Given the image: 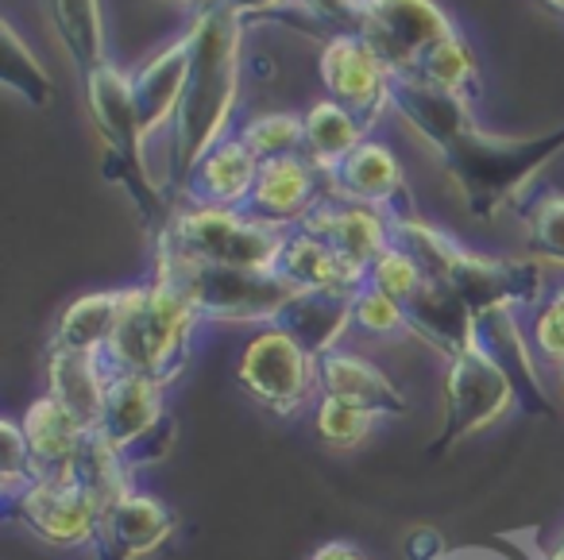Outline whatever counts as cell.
Instances as JSON below:
<instances>
[{"instance_id": "obj_1", "label": "cell", "mask_w": 564, "mask_h": 560, "mask_svg": "<svg viewBox=\"0 0 564 560\" xmlns=\"http://www.w3.org/2000/svg\"><path fill=\"white\" fill-rule=\"evenodd\" d=\"M391 109L437 151L441 166L453 174L476 220H491L507 205H522L525 186L556 155H564V128L533 140L491 136L476 125L468 101L425 86L414 74L394 78Z\"/></svg>"}, {"instance_id": "obj_2", "label": "cell", "mask_w": 564, "mask_h": 560, "mask_svg": "<svg viewBox=\"0 0 564 560\" xmlns=\"http://www.w3.org/2000/svg\"><path fill=\"white\" fill-rule=\"evenodd\" d=\"M189 40H194V58H189L186 94L171 132L174 182L186 179L205 151L236 136L232 120L243 78V20L228 12L220 0L194 12Z\"/></svg>"}, {"instance_id": "obj_3", "label": "cell", "mask_w": 564, "mask_h": 560, "mask_svg": "<svg viewBox=\"0 0 564 560\" xmlns=\"http://www.w3.org/2000/svg\"><path fill=\"white\" fill-rule=\"evenodd\" d=\"M394 248L406 251L430 282H441L453 294H460L476 317L491 310H538L545 302L541 298L545 279H541L538 259L479 256L422 217L394 220Z\"/></svg>"}, {"instance_id": "obj_4", "label": "cell", "mask_w": 564, "mask_h": 560, "mask_svg": "<svg viewBox=\"0 0 564 560\" xmlns=\"http://www.w3.org/2000/svg\"><path fill=\"white\" fill-rule=\"evenodd\" d=\"M197 325L202 313L186 290L171 274L151 271L143 282L120 287V317L101 359L112 375H143L171 387L186 367Z\"/></svg>"}, {"instance_id": "obj_5", "label": "cell", "mask_w": 564, "mask_h": 560, "mask_svg": "<svg viewBox=\"0 0 564 560\" xmlns=\"http://www.w3.org/2000/svg\"><path fill=\"white\" fill-rule=\"evenodd\" d=\"M155 271L171 274L186 298L197 305L202 321H236V325H274L279 313L294 302L299 290L274 271H243V267L197 263L155 248Z\"/></svg>"}, {"instance_id": "obj_6", "label": "cell", "mask_w": 564, "mask_h": 560, "mask_svg": "<svg viewBox=\"0 0 564 560\" xmlns=\"http://www.w3.org/2000/svg\"><path fill=\"white\" fill-rule=\"evenodd\" d=\"M282 236H286L282 228L263 225L248 209L186 205V209L171 213L166 228L155 236V248L197 259V263L274 271V259L282 251Z\"/></svg>"}, {"instance_id": "obj_7", "label": "cell", "mask_w": 564, "mask_h": 560, "mask_svg": "<svg viewBox=\"0 0 564 560\" xmlns=\"http://www.w3.org/2000/svg\"><path fill=\"white\" fill-rule=\"evenodd\" d=\"M166 387L143 375H112L105 390L97 433L124 456L132 472L166 456L174 441V421L166 413Z\"/></svg>"}, {"instance_id": "obj_8", "label": "cell", "mask_w": 564, "mask_h": 560, "mask_svg": "<svg viewBox=\"0 0 564 560\" xmlns=\"http://www.w3.org/2000/svg\"><path fill=\"white\" fill-rule=\"evenodd\" d=\"M236 379L263 410L294 418L317 395V359L282 325H263L243 344Z\"/></svg>"}, {"instance_id": "obj_9", "label": "cell", "mask_w": 564, "mask_h": 560, "mask_svg": "<svg viewBox=\"0 0 564 560\" xmlns=\"http://www.w3.org/2000/svg\"><path fill=\"white\" fill-rule=\"evenodd\" d=\"M518 406V395L502 367L487 356L484 348H468L464 356L448 359L445 371V418H441V437L430 444V456L445 452L448 444L479 433V429L502 421Z\"/></svg>"}, {"instance_id": "obj_10", "label": "cell", "mask_w": 564, "mask_h": 560, "mask_svg": "<svg viewBox=\"0 0 564 560\" xmlns=\"http://www.w3.org/2000/svg\"><path fill=\"white\" fill-rule=\"evenodd\" d=\"M453 32H460V24L441 0H364L360 35L391 66L394 78L414 74L417 63Z\"/></svg>"}, {"instance_id": "obj_11", "label": "cell", "mask_w": 564, "mask_h": 560, "mask_svg": "<svg viewBox=\"0 0 564 560\" xmlns=\"http://www.w3.org/2000/svg\"><path fill=\"white\" fill-rule=\"evenodd\" d=\"M4 514L17 518L32 537L51 549H97L101 534V506L70 480V475H43L24 495L9 498Z\"/></svg>"}, {"instance_id": "obj_12", "label": "cell", "mask_w": 564, "mask_h": 560, "mask_svg": "<svg viewBox=\"0 0 564 560\" xmlns=\"http://www.w3.org/2000/svg\"><path fill=\"white\" fill-rule=\"evenodd\" d=\"M317 74H322L325 97L345 105L348 112H356L368 125V132L391 109L394 74L360 32L329 35L322 47V58H317Z\"/></svg>"}, {"instance_id": "obj_13", "label": "cell", "mask_w": 564, "mask_h": 560, "mask_svg": "<svg viewBox=\"0 0 564 560\" xmlns=\"http://www.w3.org/2000/svg\"><path fill=\"white\" fill-rule=\"evenodd\" d=\"M333 197V174H325L322 166H314L306 155L291 159H274V163H259V179L251 190L248 205L251 213L263 225H274L282 233L306 225V217L322 202Z\"/></svg>"}, {"instance_id": "obj_14", "label": "cell", "mask_w": 564, "mask_h": 560, "mask_svg": "<svg viewBox=\"0 0 564 560\" xmlns=\"http://www.w3.org/2000/svg\"><path fill=\"white\" fill-rule=\"evenodd\" d=\"M333 197L371 205V209L387 213L391 220L417 217L399 155H394L383 140H376V136H368V140L333 171Z\"/></svg>"}, {"instance_id": "obj_15", "label": "cell", "mask_w": 564, "mask_h": 560, "mask_svg": "<svg viewBox=\"0 0 564 560\" xmlns=\"http://www.w3.org/2000/svg\"><path fill=\"white\" fill-rule=\"evenodd\" d=\"M189 58H194V40L178 35L174 43H166L163 51L148 58L140 71H132V94H135V109H140V125H143V140H159L174 132V117H178L182 94H186V78H189Z\"/></svg>"}, {"instance_id": "obj_16", "label": "cell", "mask_w": 564, "mask_h": 560, "mask_svg": "<svg viewBox=\"0 0 564 560\" xmlns=\"http://www.w3.org/2000/svg\"><path fill=\"white\" fill-rule=\"evenodd\" d=\"M174 526H178V518H174L163 498L128 491L124 498H117V503L101 510L97 552H101V560H140L148 552L163 549Z\"/></svg>"}, {"instance_id": "obj_17", "label": "cell", "mask_w": 564, "mask_h": 560, "mask_svg": "<svg viewBox=\"0 0 564 560\" xmlns=\"http://www.w3.org/2000/svg\"><path fill=\"white\" fill-rule=\"evenodd\" d=\"M299 228H310L314 236H322L329 248H337L360 271H371V263L387 248H394V220L387 213L371 209V205L340 202V197L322 202L306 217V225Z\"/></svg>"}, {"instance_id": "obj_18", "label": "cell", "mask_w": 564, "mask_h": 560, "mask_svg": "<svg viewBox=\"0 0 564 560\" xmlns=\"http://www.w3.org/2000/svg\"><path fill=\"white\" fill-rule=\"evenodd\" d=\"M317 395L340 398L371 410L376 418H402L410 410L406 395L394 387V379L368 356L348 348H333L317 359Z\"/></svg>"}, {"instance_id": "obj_19", "label": "cell", "mask_w": 564, "mask_h": 560, "mask_svg": "<svg viewBox=\"0 0 564 560\" xmlns=\"http://www.w3.org/2000/svg\"><path fill=\"white\" fill-rule=\"evenodd\" d=\"M476 344L502 367V375H507L518 395V406H525L530 413L553 410L545 383H541L538 359H533L538 352L525 341L518 310H491L484 317H476Z\"/></svg>"}, {"instance_id": "obj_20", "label": "cell", "mask_w": 564, "mask_h": 560, "mask_svg": "<svg viewBox=\"0 0 564 560\" xmlns=\"http://www.w3.org/2000/svg\"><path fill=\"white\" fill-rule=\"evenodd\" d=\"M259 159L240 143V136H228L217 148H209L189 174L182 179L186 205H209V209H243L256 190Z\"/></svg>"}, {"instance_id": "obj_21", "label": "cell", "mask_w": 564, "mask_h": 560, "mask_svg": "<svg viewBox=\"0 0 564 560\" xmlns=\"http://www.w3.org/2000/svg\"><path fill=\"white\" fill-rule=\"evenodd\" d=\"M274 274L282 282H291L294 290H340V294H356L368 282V271L352 267L337 248L314 236L310 228H291L282 236V251L274 259Z\"/></svg>"}, {"instance_id": "obj_22", "label": "cell", "mask_w": 564, "mask_h": 560, "mask_svg": "<svg viewBox=\"0 0 564 560\" xmlns=\"http://www.w3.org/2000/svg\"><path fill=\"white\" fill-rule=\"evenodd\" d=\"M406 329L410 336L425 341L430 348H437L445 359L464 356L468 348H476V313L468 310L460 294H453L441 282H425L406 305Z\"/></svg>"}, {"instance_id": "obj_23", "label": "cell", "mask_w": 564, "mask_h": 560, "mask_svg": "<svg viewBox=\"0 0 564 560\" xmlns=\"http://www.w3.org/2000/svg\"><path fill=\"white\" fill-rule=\"evenodd\" d=\"M20 429H24L28 449H32L40 475H70L74 456L82 452L86 437L94 433V429L82 426V421L51 395L35 398V402L28 406L24 418H20Z\"/></svg>"}, {"instance_id": "obj_24", "label": "cell", "mask_w": 564, "mask_h": 560, "mask_svg": "<svg viewBox=\"0 0 564 560\" xmlns=\"http://www.w3.org/2000/svg\"><path fill=\"white\" fill-rule=\"evenodd\" d=\"M314 359L340 348V336L352 329V294L340 290H302L294 302L279 313V321Z\"/></svg>"}, {"instance_id": "obj_25", "label": "cell", "mask_w": 564, "mask_h": 560, "mask_svg": "<svg viewBox=\"0 0 564 560\" xmlns=\"http://www.w3.org/2000/svg\"><path fill=\"white\" fill-rule=\"evenodd\" d=\"M112 371L101 356H78V352H47V395L58 398L86 429H97L109 390Z\"/></svg>"}, {"instance_id": "obj_26", "label": "cell", "mask_w": 564, "mask_h": 560, "mask_svg": "<svg viewBox=\"0 0 564 560\" xmlns=\"http://www.w3.org/2000/svg\"><path fill=\"white\" fill-rule=\"evenodd\" d=\"M120 317V290H94L82 294L78 302L66 305L58 317L51 348L55 352H78V356H105L112 341V329Z\"/></svg>"}, {"instance_id": "obj_27", "label": "cell", "mask_w": 564, "mask_h": 560, "mask_svg": "<svg viewBox=\"0 0 564 560\" xmlns=\"http://www.w3.org/2000/svg\"><path fill=\"white\" fill-rule=\"evenodd\" d=\"M302 125H306V151L302 155L314 166H322L325 174H333L364 140H368V125H364L356 112H348L337 101H317L302 112Z\"/></svg>"}, {"instance_id": "obj_28", "label": "cell", "mask_w": 564, "mask_h": 560, "mask_svg": "<svg viewBox=\"0 0 564 560\" xmlns=\"http://www.w3.org/2000/svg\"><path fill=\"white\" fill-rule=\"evenodd\" d=\"M47 4H51V20H55V32L63 35L74 66L86 78L94 66H101L109 58L101 0H47Z\"/></svg>"}, {"instance_id": "obj_29", "label": "cell", "mask_w": 564, "mask_h": 560, "mask_svg": "<svg viewBox=\"0 0 564 560\" xmlns=\"http://www.w3.org/2000/svg\"><path fill=\"white\" fill-rule=\"evenodd\" d=\"M132 467L124 464V456H120L117 449H112L109 441H105L101 433H89L86 444H82V452L74 456L70 464V480L78 483L82 491H86L89 498H94L97 506H112L117 498H124L132 487Z\"/></svg>"}, {"instance_id": "obj_30", "label": "cell", "mask_w": 564, "mask_h": 560, "mask_svg": "<svg viewBox=\"0 0 564 560\" xmlns=\"http://www.w3.org/2000/svg\"><path fill=\"white\" fill-rule=\"evenodd\" d=\"M414 78H422L425 86L441 89V94H453L460 101H476L479 97V58L476 47L468 43L464 32H453L448 40H441L430 55L417 63Z\"/></svg>"}, {"instance_id": "obj_31", "label": "cell", "mask_w": 564, "mask_h": 560, "mask_svg": "<svg viewBox=\"0 0 564 560\" xmlns=\"http://www.w3.org/2000/svg\"><path fill=\"white\" fill-rule=\"evenodd\" d=\"M518 217H522L525 251H530V259L564 267V194L561 190H545V194L522 197Z\"/></svg>"}, {"instance_id": "obj_32", "label": "cell", "mask_w": 564, "mask_h": 560, "mask_svg": "<svg viewBox=\"0 0 564 560\" xmlns=\"http://www.w3.org/2000/svg\"><path fill=\"white\" fill-rule=\"evenodd\" d=\"M236 136H240V143L259 163H274V159H291L306 151L302 112H259V117L243 120L236 128Z\"/></svg>"}, {"instance_id": "obj_33", "label": "cell", "mask_w": 564, "mask_h": 560, "mask_svg": "<svg viewBox=\"0 0 564 560\" xmlns=\"http://www.w3.org/2000/svg\"><path fill=\"white\" fill-rule=\"evenodd\" d=\"M0 82L20 94L28 105H47L51 101V78L43 71V63L32 55L24 40H20L17 28L4 20L0 24Z\"/></svg>"}, {"instance_id": "obj_34", "label": "cell", "mask_w": 564, "mask_h": 560, "mask_svg": "<svg viewBox=\"0 0 564 560\" xmlns=\"http://www.w3.org/2000/svg\"><path fill=\"white\" fill-rule=\"evenodd\" d=\"M376 413L364 410V406L352 402H340V398H325L317 395L314 402V429L329 449L348 452V449H360L371 433H376Z\"/></svg>"}, {"instance_id": "obj_35", "label": "cell", "mask_w": 564, "mask_h": 560, "mask_svg": "<svg viewBox=\"0 0 564 560\" xmlns=\"http://www.w3.org/2000/svg\"><path fill=\"white\" fill-rule=\"evenodd\" d=\"M352 329L371 341H394V336H406V313L394 298H387L383 290H376L371 282H364L352 294Z\"/></svg>"}, {"instance_id": "obj_36", "label": "cell", "mask_w": 564, "mask_h": 560, "mask_svg": "<svg viewBox=\"0 0 564 560\" xmlns=\"http://www.w3.org/2000/svg\"><path fill=\"white\" fill-rule=\"evenodd\" d=\"M368 282L376 290H383L387 298H394L399 305H406L410 298H414L417 290H422L430 279H425V271L402 248H387L383 256H379L376 263H371Z\"/></svg>"}, {"instance_id": "obj_37", "label": "cell", "mask_w": 564, "mask_h": 560, "mask_svg": "<svg viewBox=\"0 0 564 560\" xmlns=\"http://www.w3.org/2000/svg\"><path fill=\"white\" fill-rule=\"evenodd\" d=\"M4 433V464H0V487H4V503L17 495H24L35 480H43L40 467H35V456L28 449V437L20 429V421H4L0 426Z\"/></svg>"}, {"instance_id": "obj_38", "label": "cell", "mask_w": 564, "mask_h": 560, "mask_svg": "<svg viewBox=\"0 0 564 560\" xmlns=\"http://www.w3.org/2000/svg\"><path fill=\"white\" fill-rule=\"evenodd\" d=\"M294 12H302V28H325L329 35L360 32L364 0H294Z\"/></svg>"}, {"instance_id": "obj_39", "label": "cell", "mask_w": 564, "mask_h": 560, "mask_svg": "<svg viewBox=\"0 0 564 560\" xmlns=\"http://www.w3.org/2000/svg\"><path fill=\"white\" fill-rule=\"evenodd\" d=\"M530 344L549 367H561L564 364V305L545 298V302L533 310L530 317Z\"/></svg>"}, {"instance_id": "obj_40", "label": "cell", "mask_w": 564, "mask_h": 560, "mask_svg": "<svg viewBox=\"0 0 564 560\" xmlns=\"http://www.w3.org/2000/svg\"><path fill=\"white\" fill-rule=\"evenodd\" d=\"M220 4H225L228 12H236L243 24L263 20V17H286V12H294V0H220Z\"/></svg>"}, {"instance_id": "obj_41", "label": "cell", "mask_w": 564, "mask_h": 560, "mask_svg": "<svg viewBox=\"0 0 564 560\" xmlns=\"http://www.w3.org/2000/svg\"><path fill=\"white\" fill-rule=\"evenodd\" d=\"M310 560H368L352 541H325L310 552Z\"/></svg>"}, {"instance_id": "obj_42", "label": "cell", "mask_w": 564, "mask_h": 560, "mask_svg": "<svg viewBox=\"0 0 564 560\" xmlns=\"http://www.w3.org/2000/svg\"><path fill=\"white\" fill-rule=\"evenodd\" d=\"M538 560H564V529L556 534L553 545H545V549L538 552Z\"/></svg>"}, {"instance_id": "obj_43", "label": "cell", "mask_w": 564, "mask_h": 560, "mask_svg": "<svg viewBox=\"0 0 564 560\" xmlns=\"http://www.w3.org/2000/svg\"><path fill=\"white\" fill-rule=\"evenodd\" d=\"M545 9L556 12V17H564V0H545Z\"/></svg>"}, {"instance_id": "obj_44", "label": "cell", "mask_w": 564, "mask_h": 560, "mask_svg": "<svg viewBox=\"0 0 564 560\" xmlns=\"http://www.w3.org/2000/svg\"><path fill=\"white\" fill-rule=\"evenodd\" d=\"M178 4H189V9H205V4H213V0H178Z\"/></svg>"}, {"instance_id": "obj_45", "label": "cell", "mask_w": 564, "mask_h": 560, "mask_svg": "<svg viewBox=\"0 0 564 560\" xmlns=\"http://www.w3.org/2000/svg\"><path fill=\"white\" fill-rule=\"evenodd\" d=\"M549 298H553V302H561V305H564V287H561V290H553V294H549Z\"/></svg>"}, {"instance_id": "obj_46", "label": "cell", "mask_w": 564, "mask_h": 560, "mask_svg": "<svg viewBox=\"0 0 564 560\" xmlns=\"http://www.w3.org/2000/svg\"><path fill=\"white\" fill-rule=\"evenodd\" d=\"M556 379H561V387H564V364H561V367H556Z\"/></svg>"}]
</instances>
